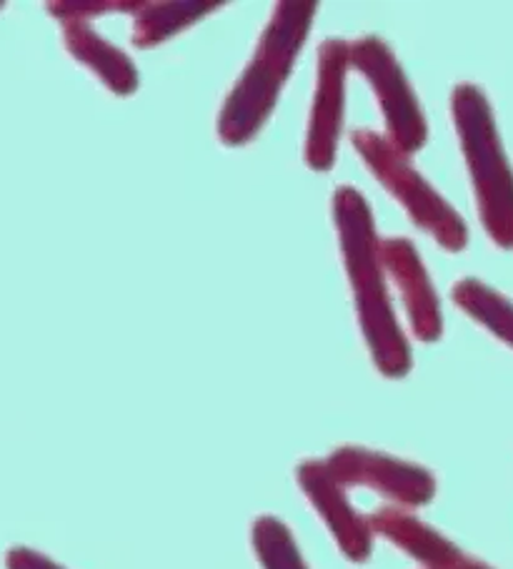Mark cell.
Instances as JSON below:
<instances>
[{
    "mask_svg": "<svg viewBox=\"0 0 513 569\" xmlns=\"http://www.w3.org/2000/svg\"><path fill=\"white\" fill-rule=\"evenodd\" d=\"M333 219L373 365L389 379L406 377L411 371V347L393 313L386 279H383L376 223L361 191L353 186H341L333 196Z\"/></svg>",
    "mask_w": 513,
    "mask_h": 569,
    "instance_id": "1",
    "label": "cell"
},
{
    "mask_svg": "<svg viewBox=\"0 0 513 569\" xmlns=\"http://www.w3.org/2000/svg\"><path fill=\"white\" fill-rule=\"evenodd\" d=\"M315 11L319 6L303 0H289L273 8L253 58L223 103L219 136L225 146L249 143L269 121L281 88L289 81L291 68L309 38Z\"/></svg>",
    "mask_w": 513,
    "mask_h": 569,
    "instance_id": "2",
    "label": "cell"
},
{
    "mask_svg": "<svg viewBox=\"0 0 513 569\" xmlns=\"http://www.w3.org/2000/svg\"><path fill=\"white\" fill-rule=\"evenodd\" d=\"M451 113L463 159L469 163L481 223L496 247L513 249V171L493 121L489 98L479 86L453 88Z\"/></svg>",
    "mask_w": 513,
    "mask_h": 569,
    "instance_id": "3",
    "label": "cell"
},
{
    "mask_svg": "<svg viewBox=\"0 0 513 569\" xmlns=\"http://www.w3.org/2000/svg\"><path fill=\"white\" fill-rule=\"evenodd\" d=\"M351 143L359 151L363 163L369 166L371 173L406 209L413 223L431 233L446 251H461L466 247V223L451 209L449 201L413 169L411 156L401 153L396 146L389 143L386 136L371 129L353 131Z\"/></svg>",
    "mask_w": 513,
    "mask_h": 569,
    "instance_id": "4",
    "label": "cell"
},
{
    "mask_svg": "<svg viewBox=\"0 0 513 569\" xmlns=\"http://www.w3.org/2000/svg\"><path fill=\"white\" fill-rule=\"evenodd\" d=\"M351 63L366 78L379 98L389 143L406 156L421 151L429 139V126L421 113L419 98L391 48L381 38L366 36L351 43Z\"/></svg>",
    "mask_w": 513,
    "mask_h": 569,
    "instance_id": "5",
    "label": "cell"
},
{
    "mask_svg": "<svg viewBox=\"0 0 513 569\" xmlns=\"http://www.w3.org/2000/svg\"><path fill=\"white\" fill-rule=\"evenodd\" d=\"M325 467L343 487L373 489L401 509L423 507L436 497V479L429 469L373 449L341 447L331 451Z\"/></svg>",
    "mask_w": 513,
    "mask_h": 569,
    "instance_id": "6",
    "label": "cell"
},
{
    "mask_svg": "<svg viewBox=\"0 0 513 569\" xmlns=\"http://www.w3.org/2000/svg\"><path fill=\"white\" fill-rule=\"evenodd\" d=\"M351 66V43L323 41L319 48V78L311 106L309 133H305V163L313 171H329L339 153L346 106V76Z\"/></svg>",
    "mask_w": 513,
    "mask_h": 569,
    "instance_id": "7",
    "label": "cell"
},
{
    "mask_svg": "<svg viewBox=\"0 0 513 569\" xmlns=\"http://www.w3.org/2000/svg\"><path fill=\"white\" fill-rule=\"evenodd\" d=\"M295 477H299L303 495L309 497V502L329 527L343 557L356 565L366 562L373 552V529L369 525V517H363L351 505L346 487L335 482L325 462H315V459L303 462Z\"/></svg>",
    "mask_w": 513,
    "mask_h": 569,
    "instance_id": "8",
    "label": "cell"
},
{
    "mask_svg": "<svg viewBox=\"0 0 513 569\" xmlns=\"http://www.w3.org/2000/svg\"><path fill=\"white\" fill-rule=\"evenodd\" d=\"M381 261L383 271H389V277L401 291L411 331L416 333V339L426 341V345L439 341L443 331L441 303L413 243L409 239H383Z\"/></svg>",
    "mask_w": 513,
    "mask_h": 569,
    "instance_id": "9",
    "label": "cell"
},
{
    "mask_svg": "<svg viewBox=\"0 0 513 569\" xmlns=\"http://www.w3.org/2000/svg\"><path fill=\"white\" fill-rule=\"evenodd\" d=\"M369 525L373 535L389 539L391 545L416 559L423 569H491L401 507L376 509L369 517Z\"/></svg>",
    "mask_w": 513,
    "mask_h": 569,
    "instance_id": "10",
    "label": "cell"
},
{
    "mask_svg": "<svg viewBox=\"0 0 513 569\" xmlns=\"http://www.w3.org/2000/svg\"><path fill=\"white\" fill-rule=\"evenodd\" d=\"M63 41L68 53L76 61L91 68L101 81L118 96H131L138 88V71L131 58L98 36L91 23L68 21L63 23Z\"/></svg>",
    "mask_w": 513,
    "mask_h": 569,
    "instance_id": "11",
    "label": "cell"
},
{
    "mask_svg": "<svg viewBox=\"0 0 513 569\" xmlns=\"http://www.w3.org/2000/svg\"><path fill=\"white\" fill-rule=\"evenodd\" d=\"M223 8V3H195V0H171V3H141L133 13V36L131 41L138 48H153L168 38L185 31V28L199 23L203 16Z\"/></svg>",
    "mask_w": 513,
    "mask_h": 569,
    "instance_id": "12",
    "label": "cell"
},
{
    "mask_svg": "<svg viewBox=\"0 0 513 569\" xmlns=\"http://www.w3.org/2000/svg\"><path fill=\"white\" fill-rule=\"evenodd\" d=\"M451 297L471 319H476L493 337L513 347V303L506 297L476 279H461L453 287Z\"/></svg>",
    "mask_w": 513,
    "mask_h": 569,
    "instance_id": "13",
    "label": "cell"
},
{
    "mask_svg": "<svg viewBox=\"0 0 513 569\" xmlns=\"http://www.w3.org/2000/svg\"><path fill=\"white\" fill-rule=\"evenodd\" d=\"M253 552L263 569H309L291 529L279 517H259L251 529Z\"/></svg>",
    "mask_w": 513,
    "mask_h": 569,
    "instance_id": "14",
    "label": "cell"
},
{
    "mask_svg": "<svg viewBox=\"0 0 513 569\" xmlns=\"http://www.w3.org/2000/svg\"><path fill=\"white\" fill-rule=\"evenodd\" d=\"M141 3H133V0H78V3H51L48 11L61 23L68 21H86L93 16L103 13H135Z\"/></svg>",
    "mask_w": 513,
    "mask_h": 569,
    "instance_id": "15",
    "label": "cell"
},
{
    "mask_svg": "<svg viewBox=\"0 0 513 569\" xmlns=\"http://www.w3.org/2000/svg\"><path fill=\"white\" fill-rule=\"evenodd\" d=\"M6 569H63V567L56 565L53 559H48L46 555L36 552V549L13 547L11 552L6 555Z\"/></svg>",
    "mask_w": 513,
    "mask_h": 569,
    "instance_id": "16",
    "label": "cell"
}]
</instances>
